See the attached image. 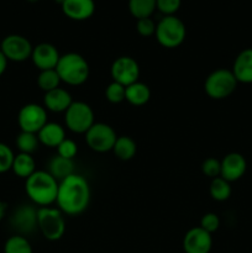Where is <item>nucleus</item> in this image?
Listing matches in <instances>:
<instances>
[{
    "label": "nucleus",
    "mask_w": 252,
    "mask_h": 253,
    "mask_svg": "<svg viewBox=\"0 0 252 253\" xmlns=\"http://www.w3.org/2000/svg\"><path fill=\"white\" fill-rule=\"evenodd\" d=\"M73 103L71 93L63 88H57L44 93L43 106L52 113H66L67 109Z\"/></svg>",
    "instance_id": "a211bd4d"
},
{
    "label": "nucleus",
    "mask_w": 252,
    "mask_h": 253,
    "mask_svg": "<svg viewBox=\"0 0 252 253\" xmlns=\"http://www.w3.org/2000/svg\"><path fill=\"white\" fill-rule=\"evenodd\" d=\"M47 172L56 178L58 182L66 179L69 175L74 174V162L73 160L63 158L56 155L51 158L48 163V170Z\"/></svg>",
    "instance_id": "412c9836"
},
{
    "label": "nucleus",
    "mask_w": 252,
    "mask_h": 253,
    "mask_svg": "<svg viewBox=\"0 0 252 253\" xmlns=\"http://www.w3.org/2000/svg\"><path fill=\"white\" fill-rule=\"evenodd\" d=\"M25 180V192L35 205L43 208L56 203L59 182L47 170H36Z\"/></svg>",
    "instance_id": "f03ea898"
},
{
    "label": "nucleus",
    "mask_w": 252,
    "mask_h": 253,
    "mask_svg": "<svg viewBox=\"0 0 252 253\" xmlns=\"http://www.w3.org/2000/svg\"><path fill=\"white\" fill-rule=\"evenodd\" d=\"M84 135L88 147L98 153L113 151L114 145L118 140L115 130L105 123H95Z\"/></svg>",
    "instance_id": "6e6552de"
},
{
    "label": "nucleus",
    "mask_w": 252,
    "mask_h": 253,
    "mask_svg": "<svg viewBox=\"0 0 252 253\" xmlns=\"http://www.w3.org/2000/svg\"><path fill=\"white\" fill-rule=\"evenodd\" d=\"M61 83H62L61 78H59L56 69L41 71L40 72L39 77H37V85H39L40 89L43 90L44 93L53 90V89L59 88V84Z\"/></svg>",
    "instance_id": "cd10ccee"
},
{
    "label": "nucleus",
    "mask_w": 252,
    "mask_h": 253,
    "mask_svg": "<svg viewBox=\"0 0 252 253\" xmlns=\"http://www.w3.org/2000/svg\"><path fill=\"white\" fill-rule=\"evenodd\" d=\"M4 253H34L29 240L22 235L9 237L4 245Z\"/></svg>",
    "instance_id": "bb28decb"
},
{
    "label": "nucleus",
    "mask_w": 252,
    "mask_h": 253,
    "mask_svg": "<svg viewBox=\"0 0 252 253\" xmlns=\"http://www.w3.org/2000/svg\"><path fill=\"white\" fill-rule=\"evenodd\" d=\"M156 40L165 48H177L187 36L185 25L175 15L163 16L156 26Z\"/></svg>",
    "instance_id": "20e7f679"
},
{
    "label": "nucleus",
    "mask_w": 252,
    "mask_h": 253,
    "mask_svg": "<svg viewBox=\"0 0 252 253\" xmlns=\"http://www.w3.org/2000/svg\"><path fill=\"white\" fill-rule=\"evenodd\" d=\"M37 137L41 145L51 148H57L59 143L64 138H67L63 126L57 123H49V121L37 132Z\"/></svg>",
    "instance_id": "6ab92c4d"
},
{
    "label": "nucleus",
    "mask_w": 252,
    "mask_h": 253,
    "mask_svg": "<svg viewBox=\"0 0 252 253\" xmlns=\"http://www.w3.org/2000/svg\"><path fill=\"white\" fill-rule=\"evenodd\" d=\"M26 1H29V2H36V1H39V0H26Z\"/></svg>",
    "instance_id": "58836bf2"
},
{
    "label": "nucleus",
    "mask_w": 252,
    "mask_h": 253,
    "mask_svg": "<svg viewBox=\"0 0 252 253\" xmlns=\"http://www.w3.org/2000/svg\"><path fill=\"white\" fill-rule=\"evenodd\" d=\"M221 172L220 177L224 178L229 183L241 179L247 170L246 158L239 152L227 153L221 161Z\"/></svg>",
    "instance_id": "2eb2a0df"
},
{
    "label": "nucleus",
    "mask_w": 252,
    "mask_h": 253,
    "mask_svg": "<svg viewBox=\"0 0 252 253\" xmlns=\"http://www.w3.org/2000/svg\"><path fill=\"white\" fill-rule=\"evenodd\" d=\"M231 71L239 83L252 84V48H245L237 54Z\"/></svg>",
    "instance_id": "f3484780"
},
{
    "label": "nucleus",
    "mask_w": 252,
    "mask_h": 253,
    "mask_svg": "<svg viewBox=\"0 0 252 253\" xmlns=\"http://www.w3.org/2000/svg\"><path fill=\"white\" fill-rule=\"evenodd\" d=\"M15 155L11 148L5 143L0 142V174L11 169Z\"/></svg>",
    "instance_id": "c756f323"
},
{
    "label": "nucleus",
    "mask_w": 252,
    "mask_h": 253,
    "mask_svg": "<svg viewBox=\"0 0 252 253\" xmlns=\"http://www.w3.org/2000/svg\"><path fill=\"white\" fill-rule=\"evenodd\" d=\"M31 42L21 35H9L4 37L1 41V52L7 61L11 62H25L31 58L32 54Z\"/></svg>",
    "instance_id": "9b49d317"
},
{
    "label": "nucleus",
    "mask_w": 252,
    "mask_h": 253,
    "mask_svg": "<svg viewBox=\"0 0 252 253\" xmlns=\"http://www.w3.org/2000/svg\"><path fill=\"white\" fill-rule=\"evenodd\" d=\"M59 58H61V54H59L58 49L53 44L47 43V42H42L32 49V63L40 72L56 69Z\"/></svg>",
    "instance_id": "4468645a"
},
{
    "label": "nucleus",
    "mask_w": 252,
    "mask_h": 253,
    "mask_svg": "<svg viewBox=\"0 0 252 253\" xmlns=\"http://www.w3.org/2000/svg\"><path fill=\"white\" fill-rule=\"evenodd\" d=\"M11 170L19 178L27 179L30 175H32L36 172V162H35V158L32 157V155H27V153L20 152L19 155H15Z\"/></svg>",
    "instance_id": "4be33fe9"
},
{
    "label": "nucleus",
    "mask_w": 252,
    "mask_h": 253,
    "mask_svg": "<svg viewBox=\"0 0 252 253\" xmlns=\"http://www.w3.org/2000/svg\"><path fill=\"white\" fill-rule=\"evenodd\" d=\"M78 153V145L71 138H64L57 147V155L63 158L73 160Z\"/></svg>",
    "instance_id": "7c9ffc66"
},
{
    "label": "nucleus",
    "mask_w": 252,
    "mask_h": 253,
    "mask_svg": "<svg viewBox=\"0 0 252 253\" xmlns=\"http://www.w3.org/2000/svg\"><path fill=\"white\" fill-rule=\"evenodd\" d=\"M151 90L147 84L136 82L126 86L125 100L133 106H143L150 101Z\"/></svg>",
    "instance_id": "aec40b11"
},
{
    "label": "nucleus",
    "mask_w": 252,
    "mask_h": 253,
    "mask_svg": "<svg viewBox=\"0 0 252 253\" xmlns=\"http://www.w3.org/2000/svg\"><path fill=\"white\" fill-rule=\"evenodd\" d=\"M64 123L72 132L85 133L95 124L93 109L84 101H73L64 113Z\"/></svg>",
    "instance_id": "0eeeda50"
},
{
    "label": "nucleus",
    "mask_w": 252,
    "mask_h": 253,
    "mask_svg": "<svg viewBox=\"0 0 252 253\" xmlns=\"http://www.w3.org/2000/svg\"><path fill=\"white\" fill-rule=\"evenodd\" d=\"M113 82L121 84L126 88L130 84L138 82L140 66L137 61L130 56H121L113 62L110 68Z\"/></svg>",
    "instance_id": "9d476101"
},
{
    "label": "nucleus",
    "mask_w": 252,
    "mask_h": 253,
    "mask_svg": "<svg viewBox=\"0 0 252 253\" xmlns=\"http://www.w3.org/2000/svg\"><path fill=\"white\" fill-rule=\"evenodd\" d=\"M200 227L209 234H214L220 227V219L215 212H207L200 219Z\"/></svg>",
    "instance_id": "473e14b6"
},
{
    "label": "nucleus",
    "mask_w": 252,
    "mask_h": 253,
    "mask_svg": "<svg viewBox=\"0 0 252 253\" xmlns=\"http://www.w3.org/2000/svg\"><path fill=\"white\" fill-rule=\"evenodd\" d=\"M37 229L48 241H58L66 232L64 214L58 208L43 207L37 209Z\"/></svg>",
    "instance_id": "39448f33"
},
{
    "label": "nucleus",
    "mask_w": 252,
    "mask_h": 253,
    "mask_svg": "<svg viewBox=\"0 0 252 253\" xmlns=\"http://www.w3.org/2000/svg\"><path fill=\"white\" fill-rule=\"evenodd\" d=\"M237 84L239 82L236 81L231 69L219 68L207 77L204 90L210 99L222 100L229 98L236 90Z\"/></svg>",
    "instance_id": "423d86ee"
},
{
    "label": "nucleus",
    "mask_w": 252,
    "mask_h": 253,
    "mask_svg": "<svg viewBox=\"0 0 252 253\" xmlns=\"http://www.w3.org/2000/svg\"><path fill=\"white\" fill-rule=\"evenodd\" d=\"M212 247L211 234L200 226L193 227L183 239V250L185 253H210Z\"/></svg>",
    "instance_id": "ddd939ff"
},
{
    "label": "nucleus",
    "mask_w": 252,
    "mask_h": 253,
    "mask_svg": "<svg viewBox=\"0 0 252 253\" xmlns=\"http://www.w3.org/2000/svg\"><path fill=\"white\" fill-rule=\"evenodd\" d=\"M47 123V110L40 104H26L17 114V124L25 132L37 133Z\"/></svg>",
    "instance_id": "1a4fd4ad"
},
{
    "label": "nucleus",
    "mask_w": 252,
    "mask_h": 253,
    "mask_svg": "<svg viewBox=\"0 0 252 253\" xmlns=\"http://www.w3.org/2000/svg\"><path fill=\"white\" fill-rule=\"evenodd\" d=\"M7 59L6 57L2 54V52L0 51V77L2 76V74L5 73V71H6V67H7Z\"/></svg>",
    "instance_id": "c9c22d12"
},
{
    "label": "nucleus",
    "mask_w": 252,
    "mask_h": 253,
    "mask_svg": "<svg viewBox=\"0 0 252 253\" xmlns=\"http://www.w3.org/2000/svg\"><path fill=\"white\" fill-rule=\"evenodd\" d=\"M202 172L203 174L211 178V179H214V178L216 177H220V172H221V163H220L219 160H216V158L214 157L207 158L202 165Z\"/></svg>",
    "instance_id": "2f4dec72"
},
{
    "label": "nucleus",
    "mask_w": 252,
    "mask_h": 253,
    "mask_svg": "<svg viewBox=\"0 0 252 253\" xmlns=\"http://www.w3.org/2000/svg\"><path fill=\"white\" fill-rule=\"evenodd\" d=\"M0 51H1V41H0Z\"/></svg>",
    "instance_id": "ea45409f"
},
{
    "label": "nucleus",
    "mask_w": 252,
    "mask_h": 253,
    "mask_svg": "<svg viewBox=\"0 0 252 253\" xmlns=\"http://www.w3.org/2000/svg\"><path fill=\"white\" fill-rule=\"evenodd\" d=\"M156 9V0H128V10L137 20L151 17Z\"/></svg>",
    "instance_id": "b1692460"
},
{
    "label": "nucleus",
    "mask_w": 252,
    "mask_h": 253,
    "mask_svg": "<svg viewBox=\"0 0 252 253\" xmlns=\"http://www.w3.org/2000/svg\"><path fill=\"white\" fill-rule=\"evenodd\" d=\"M180 4H182V0H156L157 9L165 16L174 15L179 10Z\"/></svg>",
    "instance_id": "f704fd0d"
},
{
    "label": "nucleus",
    "mask_w": 252,
    "mask_h": 253,
    "mask_svg": "<svg viewBox=\"0 0 252 253\" xmlns=\"http://www.w3.org/2000/svg\"><path fill=\"white\" fill-rule=\"evenodd\" d=\"M156 26L157 24H155L151 17H145V19H138L136 22V31L143 37H150L152 35H155L156 32Z\"/></svg>",
    "instance_id": "72a5a7b5"
},
{
    "label": "nucleus",
    "mask_w": 252,
    "mask_h": 253,
    "mask_svg": "<svg viewBox=\"0 0 252 253\" xmlns=\"http://www.w3.org/2000/svg\"><path fill=\"white\" fill-rule=\"evenodd\" d=\"M41 145L37 137V133L32 132H21L17 135L16 137V147L21 153H27V155H32L39 150V146Z\"/></svg>",
    "instance_id": "a878e982"
},
{
    "label": "nucleus",
    "mask_w": 252,
    "mask_h": 253,
    "mask_svg": "<svg viewBox=\"0 0 252 253\" xmlns=\"http://www.w3.org/2000/svg\"><path fill=\"white\" fill-rule=\"evenodd\" d=\"M126 88L116 82H111L105 89V98L111 104H120L125 100Z\"/></svg>",
    "instance_id": "c85d7f7f"
},
{
    "label": "nucleus",
    "mask_w": 252,
    "mask_h": 253,
    "mask_svg": "<svg viewBox=\"0 0 252 253\" xmlns=\"http://www.w3.org/2000/svg\"><path fill=\"white\" fill-rule=\"evenodd\" d=\"M56 71L62 83L77 86L85 83L89 78L90 68L86 59L77 52H68L62 54Z\"/></svg>",
    "instance_id": "7ed1b4c3"
},
{
    "label": "nucleus",
    "mask_w": 252,
    "mask_h": 253,
    "mask_svg": "<svg viewBox=\"0 0 252 253\" xmlns=\"http://www.w3.org/2000/svg\"><path fill=\"white\" fill-rule=\"evenodd\" d=\"M61 7L67 17L76 21H83L93 16L95 2L94 0H64Z\"/></svg>",
    "instance_id": "dca6fc26"
},
{
    "label": "nucleus",
    "mask_w": 252,
    "mask_h": 253,
    "mask_svg": "<svg viewBox=\"0 0 252 253\" xmlns=\"http://www.w3.org/2000/svg\"><path fill=\"white\" fill-rule=\"evenodd\" d=\"M7 212V204L2 200H0V221H2L5 216H6Z\"/></svg>",
    "instance_id": "e433bc0d"
},
{
    "label": "nucleus",
    "mask_w": 252,
    "mask_h": 253,
    "mask_svg": "<svg viewBox=\"0 0 252 253\" xmlns=\"http://www.w3.org/2000/svg\"><path fill=\"white\" fill-rule=\"evenodd\" d=\"M90 197L88 180L83 175L74 173L59 182L56 204L64 215L77 216L88 209Z\"/></svg>",
    "instance_id": "f257e3e1"
},
{
    "label": "nucleus",
    "mask_w": 252,
    "mask_h": 253,
    "mask_svg": "<svg viewBox=\"0 0 252 253\" xmlns=\"http://www.w3.org/2000/svg\"><path fill=\"white\" fill-rule=\"evenodd\" d=\"M54 1H56V2H58L59 5H62V4H63V1H64V0H54Z\"/></svg>",
    "instance_id": "4c0bfd02"
},
{
    "label": "nucleus",
    "mask_w": 252,
    "mask_h": 253,
    "mask_svg": "<svg viewBox=\"0 0 252 253\" xmlns=\"http://www.w3.org/2000/svg\"><path fill=\"white\" fill-rule=\"evenodd\" d=\"M209 193L210 197L215 200V202H225V200L229 199L231 197V185L227 180H225L224 178L216 177L214 179H211L209 187Z\"/></svg>",
    "instance_id": "393cba45"
},
{
    "label": "nucleus",
    "mask_w": 252,
    "mask_h": 253,
    "mask_svg": "<svg viewBox=\"0 0 252 253\" xmlns=\"http://www.w3.org/2000/svg\"><path fill=\"white\" fill-rule=\"evenodd\" d=\"M10 222L19 235L31 234L37 229V209L29 204L20 205L12 212Z\"/></svg>",
    "instance_id": "f8f14e48"
},
{
    "label": "nucleus",
    "mask_w": 252,
    "mask_h": 253,
    "mask_svg": "<svg viewBox=\"0 0 252 253\" xmlns=\"http://www.w3.org/2000/svg\"><path fill=\"white\" fill-rule=\"evenodd\" d=\"M113 152L121 161H130L135 157L137 152V145L130 136H118Z\"/></svg>",
    "instance_id": "5701e85b"
}]
</instances>
